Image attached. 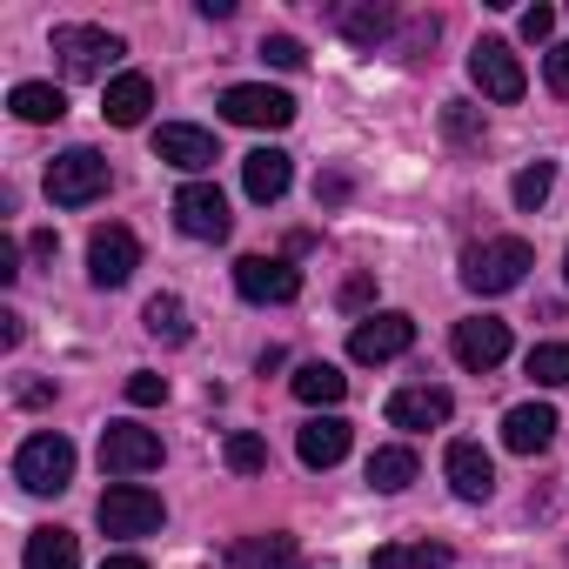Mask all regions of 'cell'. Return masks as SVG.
I'll use <instances>...</instances> for the list:
<instances>
[{"mask_svg":"<svg viewBox=\"0 0 569 569\" xmlns=\"http://www.w3.org/2000/svg\"><path fill=\"white\" fill-rule=\"evenodd\" d=\"M529 268H536V248L522 234H489L462 254V289L469 296H509Z\"/></svg>","mask_w":569,"mask_h":569,"instance_id":"1","label":"cell"},{"mask_svg":"<svg viewBox=\"0 0 569 569\" xmlns=\"http://www.w3.org/2000/svg\"><path fill=\"white\" fill-rule=\"evenodd\" d=\"M14 482H21L28 496H61V489L74 482V442L54 436V429L28 436V442L14 449Z\"/></svg>","mask_w":569,"mask_h":569,"instance_id":"2","label":"cell"},{"mask_svg":"<svg viewBox=\"0 0 569 569\" xmlns=\"http://www.w3.org/2000/svg\"><path fill=\"white\" fill-rule=\"evenodd\" d=\"M101 194H108V154L68 148V154L48 161V201H54V208H88V201H101Z\"/></svg>","mask_w":569,"mask_h":569,"instance_id":"3","label":"cell"},{"mask_svg":"<svg viewBox=\"0 0 569 569\" xmlns=\"http://www.w3.org/2000/svg\"><path fill=\"white\" fill-rule=\"evenodd\" d=\"M101 469L121 476V482L161 469V436L141 429V422H108V429H101Z\"/></svg>","mask_w":569,"mask_h":569,"instance_id":"4","label":"cell"},{"mask_svg":"<svg viewBox=\"0 0 569 569\" xmlns=\"http://www.w3.org/2000/svg\"><path fill=\"white\" fill-rule=\"evenodd\" d=\"M161 522H168V509H161V496L141 489V482H114V489L101 496V529H108V536H154Z\"/></svg>","mask_w":569,"mask_h":569,"instance_id":"5","label":"cell"},{"mask_svg":"<svg viewBox=\"0 0 569 569\" xmlns=\"http://www.w3.org/2000/svg\"><path fill=\"white\" fill-rule=\"evenodd\" d=\"M221 114H228L234 128H289V121H296V94H281V88H268V81H234V88L221 94Z\"/></svg>","mask_w":569,"mask_h":569,"instance_id":"6","label":"cell"},{"mask_svg":"<svg viewBox=\"0 0 569 569\" xmlns=\"http://www.w3.org/2000/svg\"><path fill=\"white\" fill-rule=\"evenodd\" d=\"M54 54H61V68H68L74 81H94V74H108L114 54H128V48H121V34H108V28H54Z\"/></svg>","mask_w":569,"mask_h":569,"instance_id":"7","label":"cell"},{"mask_svg":"<svg viewBox=\"0 0 569 569\" xmlns=\"http://www.w3.org/2000/svg\"><path fill=\"white\" fill-rule=\"evenodd\" d=\"M409 349H416V322H409L402 309L362 316V322L349 329V356H356V362H396V356H409Z\"/></svg>","mask_w":569,"mask_h":569,"instance_id":"8","label":"cell"},{"mask_svg":"<svg viewBox=\"0 0 569 569\" xmlns=\"http://www.w3.org/2000/svg\"><path fill=\"white\" fill-rule=\"evenodd\" d=\"M141 268V241L128 228H94L88 234V281L94 289H128Z\"/></svg>","mask_w":569,"mask_h":569,"instance_id":"9","label":"cell"},{"mask_svg":"<svg viewBox=\"0 0 569 569\" xmlns=\"http://www.w3.org/2000/svg\"><path fill=\"white\" fill-rule=\"evenodd\" d=\"M234 289L248 302H296L302 296V268L281 261V254H241L234 261Z\"/></svg>","mask_w":569,"mask_h":569,"instance_id":"10","label":"cell"},{"mask_svg":"<svg viewBox=\"0 0 569 569\" xmlns=\"http://www.w3.org/2000/svg\"><path fill=\"white\" fill-rule=\"evenodd\" d=\"M469 81L489 101H522V88H529V74H522V61H516L509 41H476L469 48Z\"/></svg>","mask_w":569,"mask_h":569,"instance_id":"11","label":"cell"},{"mask_svg":"<svg viewBox=\"0 0 569 569\" xmlns=\"http://www.w3.org/2000/svg\"><path fill=\"white\" fill-rule=\"evenodd\" d=\"M174 221H181V234H194V241H228V194H221L214 181H188V188L174 194Z\"/></svg>","mask_w":569,"mask_h":569,"instance_id":"12","label":"cell"},{"mask_svg":"<svg viewBox=\"0 0 569 569\" xmlns=\"http://www.w3.org/2000/svg\"><path fill=\"white\" fill-rule=\"evenodd\" d=\"M456 362L476 369V376H489L496 362H509V322H496V316L456 322Z\"/></svg>","mask_w":569,"mask_h":569,"instance_id":"13","label":"cell"},{"mask_svg":"<svg viewBox=\"0 0 569 569\" xmlns=\"http://www.w3.org/2000/svg\"><path fill=\"white\" fill-rule=\"evenodd\" d=\"M449 416H456V396L436 389V382H416V389H396V396H389V422L409 429V436H416V429H442Z\"/></svg>","mask_w":569,"mask_h":569,"instance_id":"14","label":"cell"},{"mask_svg":"<svg viewBox=\"0 0 569 569\" xmlns=\"http://www.w3.org/2000/svg\"><path fill=\"white\" fill-rule=\"evenodd\" d=\"M154 154H161L168 168H181V174H201V168L221 161L214 134H208V128H188V121H168V128L154 134Z\"/></svg>","mask_w":569,"mask_h":569,"instance_id":"15","label":"cell"},{"mask_svg":"<svg viewBox=\"0 0 569 569\" xmlns=\"http://www.w3.org/2000/svg\"><path fill=\"white\" fill-rule=\"evenodd\" d=\"M442 469H449V489H456L462 502H489V496H496V462H489L482 442H449Z\"/></svg>","mask_w":569,"mask_h":569,"instance_id":"16","label":"cell"},{"mask_svg":"<svg viewBox=\"0 0 569 569\" xmlns=\"http://www.w3.org/2000/svg\"><path fill=\"white\" fill-rule=\"evenodd\" d=\"M349 442H356V429H349L342 416H316V422L296 429V456H302L309 469H336V462L349 456Z\"/></svg>","mask_w":569,"mask_h":569,"instance_id":"17","label":"cell"},{"mask_svg":"<svg viewBox=\"0 0 569 569\" xmlns=\"http://www.w3.org/2000/svg\"><path fill=\"white\" fill-rule=\"evenodd\" d=\"M289 181H296V161L281 154V148L241 154V188H248V201H281V194H289Z\"/></svg>","mask_w":569,"mask_h":569,"instance_id":"18","label":"cell"},{"mask_svg":"<svg viewBox=\"0 0 569 569\" xmlns=\"http://www.w3.org/2000/svg\"><path fill=\"white\" fill-rule=\"evenodd\" d=\"M502 442H509L516 456L549 449V442H556V409H549V402H516V409L502 416Z\"/></svg>","mask_w":569,"mask_h":569,"instance_id":"19","label":"cell"},{"mask_svg":"<svg viewBox=\"0 0 569 569\" xmlns=\"http://www.w3.org/2000/svg\"><path fill=\"white\" fill-rule=\"evenodd\" d=\"M148 108H154V81H148V74H114L108 94H101V114H108L114 128H141Z\"/></svg>","mask_w":569,"mask_h":569,"instance_id":"20","label":"cell"},{"mask_svg":"<svg viewBox=\"0 0 569 569\" xmlns=\"http://www.w3.org/2000/svg\"><path fill=\"white\" fill-rule=\"evenodd\" d=\"M228 562H234V569H296V536H289V529L241 536V542H228Z\"/></svg>","mask_w":569,"mask_h":569,"instance_id":"21","label":"cell"},{"mask_svg":"<svg viewBox=\"0 0 569 569\" xmlns=\"http://www.w3.org/2000/svg\"><path fill=\"white\" fill-rule=\"evenodd\" d=\"M21 569H81V542H74V529H61V522L34 529L28 549H21Z\"/></svg>","mask_w":569,"mask_h":569,"instance_id":"22","label":"cell"},{"mask_svg":"<svg viewBox=\"0 0 569 569\" xmlns=\"http://www.w3.org/2000/svg\"><path fill=\"white\" fill-rule=\"evenodd\" d=\"M8 108H14V121L48 128V121H61V114H68V94H61L54 81H21V88L8 94Z\"/></svg>","mask_w":569,"mask_h":569,"instance_id":"23","label":"cell"},{"mask_svg":"<svg viewBox=\"0 0 569 569\" xmlns=\"http://www.w3.org/2000/svg\"><path fill=\"white\" fill-rule=\"evenodd\" d=\"M296 396H302L309 409H336V402L349 396V376H342L336 362H302V369H296Z\"/></svg>","mask_w":569,"mask_h":569,"instance_id":"24","label":"cell"},{"mask_svg":"<svg viewBox=\"0 0 569 569\" xmlns=\"http://www.w3.org/2000/svg\"><path fill=\"white\" fill-rule=\"evenodd\" d=\"M409 482H416V449L389 442V449L369 456V489H376V496H402Z\"/></svg>","mask_w":569,"mask_h":569,"instance_id":"25","label":"cell"},{"mask_svg":"<svg viewBox=\"0 0 569 569\" xmlns=\"http://www.w3.org/2000/svg\"><path fill=\"white\" fill-rule=\"evenodd\" d=\"M336 28H342L356 48H382V41L396 34V8H376V0H369V8H342Z\"/></svg>","mask_w":569,"mask_h":569,"instance_id":"26","label":"cell"},{"mask_svg":"<svg viewBox=\"0 0 569 569\" xmlns=\"http://www.w3.org/2000/svg\"><path fill=\"white\" fill-rule=\"evenodd\" d=\"M456 556L442 549V542H382L376 556H369V569H449Z\"/></svg>","mask_w":569,"mask_h":569,"instance_id":"27","label":"cell"},{"mask_svg":"<svg viewBox=\"0 0 569 569\" xmlns=\"http://www.w3.org/2000/svg\"><path fill=\"white\" fill-rule=\"evenodd\" d=\"M141 322H148V336H154V342H174V349L194 336V329H188V302H181V296H154Z\"/></svg>","mask_w":569,"mask_h":569,"instance_id":"28","label":"cell"},{"mask_svg":"<svg viewBox=\"0 0 569 569\" xmlns=\"http://www.w3.org/2000/svg\"><path fill=\"white\" fill-rule=\"evenodd\" d=\"M221 456H228V469H234V476H261V469H268V442H261L254 429H234Z\"/></svg>","mask_w":569,"mask_h":569,"instance_id":"29","label":"cell"},{"mask_svg":"<svg viewBox=\"0 0 569 569\" xmlns=\"http://www.w3.org/2000/svg\"><path fill=\"white\" fill-rule=\"evenodd\" d=\"M529 376H536L542 389H562V382H569V342H536V349H529Z\"/></svg>","mask_w":569,"mask_h":569,"instance_id":"30","label":"cell"},{"mask_svg":"<svg viewBox=\"0 0 569 569\" xmlns=\"http://www.w3.org/2000/svg\"><path fill=\"white\" fill-rule=\"evenodd\" d=\"M549 181H556V174H549V161H529V168H522V174L509 181L516 208H542V201H549Z\"/></svg>","mask_w":569,"mask_h":569,"instance_id":"31","label":"cell"},{"mask_svg":"<svg viewBox=\"0 0 569 569\" xmlns=\"http://www.w3.org/2000/svg\"><path fill=\"white\" fill-rule=\"evenodd\" d=\"M261 61H268V68H281V74H296L309 54H302V41H296V34H261Z\"/></svg>","mask_w":569,"mask_h":569,"instance_id":"32","label":"cell"},{"mask_svg":"<svg viewBox=\"0 0 569 569\" xmlns=\"http://www.w3.org/2000/svg\"><path fill=\"white\" fill-rule=\"evenodd\" d=\"M128 402H134V409H154V402H168V376H148V369H134V376H128Z\"/></svg>","mask_w":569,"mask_h":569,"instance_id":"33","label":"cell"},{"mask_svg":"<svg viewBox=\"0 0 569 569\" xmlns=\"http://www.w3.org/2000/svg\"><path fill=\"white\" fill-rule=\"evenodd\" d=\"M21 274H28V268H21V241H14V234H0V289H14Z\"/></svg>","mask_w":569,"mask_h":569,"instance_id":"34","label":"cell"},{"mask_svg":"<svg viewBox=\"0 0 569 569\" xmlns=\"http://www.w3.org/2000/svg\"><path fill=\"white\" fill-rule=\"evenodd\" d=\"M549 28H556V8H522V34L529 41H549Z\"/></svg>","mask_w":569,"mask_h":569,"instance_id":"35","label":"cell"},{"mask_svg":"<svg viewBox=\"0 0 569 569\" xmlns=\"http://www.w3.org/2000/svg\"><path fill=\"white\" fill-rule=\"evenodd\" d=\"M442 121H449V134H456V141H469V134H476V114H469V101H449V108H442Z\"/></svg>","mask_w":569,"mask_h":569,"instance_id":"36","label":"cell"},{"mask_svg":"<svg viewBox=\"0 0 569 569\" xmlns=\"http://www.w3.org/2000/svg\"><path fill=\"white\" fill-rule=\"evenodd\" d=\"M542 74H549V88H556V94H569V48H549Z\"/></svg>","mask_w":569,"mask_h":569,"instance_id":"37","label":"cell"},{"mask_svg":"<svg viewBox=\"0 0 569 569\" xmlns=\"http://www.w3.org/2000/svg\"><path fill=\"white\" fill-rule=\"evenodd\" d=\"M316 201H329V208L349 201V174H322V181H316Z\"/></svg>","mask_w":569,"mask_h":569,"instance_id":"38","label":"cell"},{"mask_svg":"<svg viewBox=\"0 0 569 569\" xmlns=\"http://www.w3.org/2000/svg\"><path fill=\"white\" fill-rule=\"evenodd\" d=\"M0 349H21V316L0 309Z\"/></svg>","mask_w":569,"mask_h":569,"instance_id":"39","label":"cell"},{"mask_svg":"<svg viewBox=\"0 0 569 569\" xmlns=\"http://www.w3.org/2000/svg\"><path fill=\"white\" fill-rule=\"evenodd\" d=\"M101 569H148V556H134V549H114V556H108Z\"/></svg>","mask_w":569,"mask_h":569,"instance_id":"40","label":"cell"},{"mask_svg":"<svg viewBox=\"0 0 569 569\" xmlns=\"http://www.w3.org/2000/svg\"><path fill=\"white\" fill-rule=\"evenodd\" d=\"M342 302H349V309H362V302H369V274H356V281H349V289H342Z\"/></svg>","mask_w":569,"mask_h":569,"instance_id":"41","label":"cell"},{"mask_svg":"<svg viewBox=\"0 0 569 569\" xmlns=\"http://www.w3.org/2000/svg\"><path fill=\"white\" fill-rule=\"evenodd\" d=\"M562 274H569V254H562Z\"/></svg>","mask_w":569,"mask_h":569,"instance_id":"42","label":"cell"},{"mask_svg":"<svg viewBox=\"0 0 569 569\" xmlns=\"http://www.w3.org/2000/svg\"><path fill=\"white\" fill-rule=\"evenodd\" d=\"M296 569H302V562H296Z\"/></svg>","mask_w":569,"mask_h":569,"instance_id":"43","label":"cell"}]
</instances>
